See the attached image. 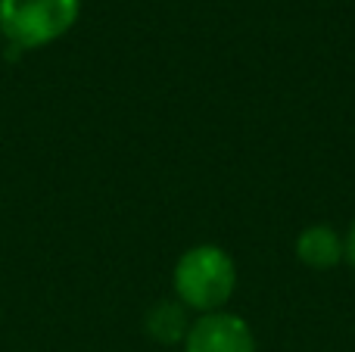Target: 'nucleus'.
<instances>
[{
  "instance_id": "obj_4",
  "label": "nucleus",
  "mask_w": 355,
  "mask_h": 352,
  "mask_svg": "<svg viewBox=\"0 0 355 352\" xmlns=\"http://www.w3.org/2000/svg\"><path fill=\"white\" fill-rule=\"evenodd\" d=\"M296 256L302 265L315 268V272H327L343 259V237L327 225H312L296 237Z\"/></svg>"
},
{
  "instance_id": "obj_6",
  "label": "nucleus",
  "mask_w": 355,
  "mask_h": 352,
  "mask_svg": "<svg viewBox=\"0 0 355 352\" xmlns=\"http://www.w3.org/2000/svg\"><path fill=\"white\" fill-rule=\"evenodd\" d=\"M343 259H346V262H349V265L355 268V222H352L349 234H346V240H343Z\"/></svg>"
},
{
  "instance_id": "obj_2",
  "label": "nucleus",
  "mask_w": 355,
  "mask_h": 352,
  "mask_svg": "<svg viewBox=\"0 0 355 352\" xmlns=\"http://www.w3.org/2000/svg\"><path fill=\"white\" fill-rule=\"evenodd\" d=\"M81 12V0H0V35L16 50H35L62 37Z\"/></svg>"
},
{
  "instance_id": "obj_1",
  "label": "nucleus",
  "mask_w": 355,
  "mask_h": 352,
  "mask_svg": "<svg viewBox=\"0 0 355 352\" xmlns=\"http://www.w3.org/2000/svg\"><path fill=\"white\" fill-rule=\"evenodd\" d=\"M237 265L215 243L190 247L175 265V297L184 309H196L202 315L221 312V306L234 297Z\"/></svg>"
},
{
  "instance_id": "obj_3",
  "label": "nucleus",
  "mask_w": 355,
  "mask_h": 352,
  "mask_svg": "<svg viewBox=\"0 0 355 352\" xmlns=\"http://www.w3.org/2000/svg\"><path fill=\"white\" fill-rule=\"evenodd\" d=\"M184 352H256V337L240 315L209 312L190 324Z\"/></svg>"
},
{
  "instance_id": "obj_5",
  "label": "nucleus",
  "mask_w": 355,
  "mask_h": 352,
  "mask_svg": "<svg viewBox=\"0 0 355 352\" xmlns=\"http://www.w3.org/2000/svg\"><path fill=\"white\" fill-rule=\"evenodd\" d=\"M190 324L187 315H184L181 303H159L153 312L147 315V334L153 337L156 343H166V346H175L187 337Z\"/></svg>"
}]
</instances>
